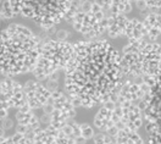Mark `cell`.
Wrapping results in <instances>:
<instances>
[{
  "label": "cell",
  "instance_id": "cell-20",
  "mask_svg": "<svg viewBox=\"0 0 161 144\" xmlns=\"http://www.w3.org/2000/svg\"><path fill=\"white\" fill-rule=\"evenodd\" d=\"M14 121L10 117V115L6 116H1V138L6 137L8 132L11 131V128H14Z\"/></svg>",
  "mask_w": 161,
  "mask_h": 144
},
{
  "label": "cell",
  "instance_id": "cell-16",
  "mask_svg": "<svg viewBox=\"0 0 161 144\" xmlns=\"http://www.w3.org/2000/svg\"><path fill=\"white\" fill-rule=\"evenodd\" d=\"M127 22H128L127 15L109 14L108 22H106V34L112 39L119 38V37H123Z\"/></svg>",
  "mask_w": 161,
  "mask_h": 144
},
{
  "label": "cell",
  "instance_id": "cell-2",
  "mask_svg": "<svg viewBox=\"0 0 161 144\" xmlns=\"http://www.w3.org/2000/svg\"><path fill=\"white\" fill-rule=\"evenodd\" d=\"M40 42L31 28L11 23L1 31V75L31 72L38 59Z\"/></svg>",
  "mask_w": 161,
  "mask_h": 144
},
{
  "label": "cell",
  "instance_id": "cell-22",
  "mask_svg": "<svg viewBox=\"0 0 161 144\" xmlns=\"http://www.w3.org/2000/svg\"><path fill=\"white\" fill-rule=\"evenodd\" d=\"M97 1H99V3L104 4V5H106V6H108V4H109V0H97Z\"/></svg>",
  "mask_w": 161,
  "mask_h": 144
},
{
  "label": "cell",
  "instance_id": "cell-7",
  "mask_svg": "<svg viewBox=\"0 0 161 144\" xmlns=\"http://www.w3.org/2000/svg\"><path fill=\"white\" fill-rule=\"evenodd\" d=\"M77 106L78 105L73 102L69 93L58 89L53 92L49 104L42 110L44 111L47 124L60 127L70 121H73L77 115Z\"/></svg>",
  "mask_w": 161,
  "mask_h": 144
},
{
  "label": "cell",
  "instance_id": "cell-21",
  "mask_svg": "<svg viewBox=\"0 0 161 144\" xmlns=\"http://www.w3.org/2000/svg\"><path fill=\"white\" fill-rule=\"evenodd\" d=\"M69 36H70V34L66 31H64V30L56 32V38H58V39H61V41H67Z\"/></svg>",
  "mask_w": 161,
  "mask_h": 144
},
{
  "label": "cell",
  "instance_id": "cell-1",
  "mask_svg": "<svg viewBox=\"0 0 161 144\" xmlns=\"http://www.w3.org/2000/svg\"><path fill=\"white\" fill-rule=\"evenodd\" d=\"M65 91L82 108L104 104L123 81L121 54L104 39L80 41L65 69Z\"/></svg>",
  "mask_w": 161,
  "mask_h": 144
},
{
  "label": "cell",
  "instance_id": "cell-19",
  "mask_svg": "<svg viewBox=\"0 0 161 144\" xmlns=\"http://www.w3.org/2000/svg\"><path fill=\"white\" fill-rule=\"evenodd\" d=\"M133 4L138 8V10L145 14L161 11V0H133Z\"/></svg>",
  "mask_w": 161,
  "mask_h": 144
},
{
  "label": "cell",
  "instance_id": "cell-13",
  "mask_svg": "<svg viewBox=\"0 0 161 144\" xmlns=\"http://www.w3.org/2000/svg\"><path fill=\"white\" fill-rule=\"evenodd\" d=\"M15 121H16V131L27 134L31 138H33V136L42 128L40 120L38 115L36 114V110L25 104H22L20 108L16 109Z\"/></svg>",
  "mask_w": 161,
  "mask_h": 144
},
{
  "label": "cell",
  "instance_id": "cell-14",
  "mask_svg": "<svg viewBox=\"0 0 161 144\" xmlns=\"http://www.w3.org/2000/svg\"><path fill=\"white\" fill-rule=\"evenodd\" d=\"M94 127L98 130V132L116 133V104L114 102L101 104L94 116Z\"/></svg>",
  "mask_w": 161,
  "mask_h": 144
},
{
  "label": "cell",
  "instance_id": "cell-18",
  "mask_svg": "<svg viewBox=\"0 0 161 144\" xmlns=\"http://www.w3.org/2000/svg\"><path fill=\"white\" fill-rule=\"evenodd\" d=\"M134 6L133 0H109L108 10L110 14L128 15Z\"/></svg>",
  "mask_w": 161,
  "mask_h": 144
},
{
  "label": "cell",
  "instance_id": "cell-10",
  "mask_svg": "<svg viewBox=\"0 0 161 144\" xmlns=\"http://www.w3.org/2000/svg\"><path fill=\"white\" fill-rule=\"evenodd\" d=\"M23 104L34 110H42L50 102L53 92L45 83L39 80H28L23 84Z\"/></svg>",
  "mask_w": 161,
  "mask_h": 144
},
{
  "label": "cell",
  "instance_id": "cell-12",
  "mask_svg": "<svg viewBox=\"0 0 161 144\" xmlns=\"http://www.w3.org/2000/svg\"><path fill=\"white\" fill-rule=\"evenodd\" d=\"M141 44L142 43L128 42L122 48L121 61H122V70L125 78H133V80L144 78L142 72Z\"/></svg>",
  "mask_w": 161,
  "mask_h": 144
},
{
  "label": "cell",
  "instance_id": "cell-15",
  "mask_svg": "<svg viewBox=\"0 0 161 144\" xmlns=\"http://www.w3.org/2000/svg\"><path fill=\"white\" fill-rule=\"evenodd\" d=\"M123 37L132 43H147L150 42L149 33L144 25V21L138 19H128V22L125 28Z\"/></svg>",
  "mask_w": 161,
  "mask_h": 144
},
{
  "label": "cell",
  "instance_id": "cell-5",
  "mask_svg": "<svg viewBox=\"0 0 161 144\" xmlns=\"http://www.w3.org/2000/svg\"><path fill=\"white\" fill-rule=\"evenodd\" d=\"M108 6L97 0H92L84 9H69L65 20L72 25L73 30L89 39H98L106 33L109 16Z\"/></svg>",
  "mask_w": 161,
  "mask_h": 144
},
{
  "label": "cell",
  "instance_id": "cell-8",
  "mask_svg": "<svg viewBox=\"0 0 161 144\" xmlns=\"http://www.w3.org/2000/svg\"><path fill=\"white\" fill-rule=\"evenodd\" d=\"M23 84L12 78V76H1V116L10 115V110L17 109L23 104Z\"/></svg>",
  "mask_w": 161,
  "mask_h": 144
},
{
  "label": "cell",
  "instance_id": "cell-6",
  "mask_svg": "<svg viewBox=\"0 0 161 144\" xmlns=\"http://www.w3.org/2000/svg\"><path fill=\"white\" fill-rule=\"evenodd\" d=\"M149 88L145 98L138 104L144 113L149 143H161V73L148 78Z\"/></svg>",
  "mask_w": 161,
  "mask_h": 144
},
{
  "label": "cell",
  "instance_id": "cell-11",
  "mask_svg": "<svg viewBox=\"0 0 161 144\" xmlns=\"http://www.w3.org/2000/svg\"><path fill=\"white\" fill-rule=\"evenodd\" d=\"M142 72L144 78H150L161 73V44L147 42L141 44Z\"/></svg>",
  "mask_w": 161,
  "mask_h": 144
},
{
  "label": "cell",
  "instance_id": "cell-9",
  "mask_svg": "<svg viewBox=\"0 0 161 144\" xmlns=\"http://www.w3.org/2000/svg\"><path fill=\"white\" fill-rule=\"evenodd\" d=\"M116 104V132L138 131L143 126L144 113L138 104L123 103Z\"/></svg>",
  "mask_w": 161,
  "mask_h": 144
},
{
  "label": "cell",
  "instance_id": "cell-3",
  "mask_svg": "<svg viewBox=\"0 0 161 144\" xmlns=\"http://www.w3.org/2000/svg\"><path fill=\"white\" fill-rule=\"evenodd\" d=\"M73 52V44L58 38L40 43L38 59L31 73L36 80L45 82L50 77L65 71Z\"/></svg>",
  "mask_w": 161,
  "mask_h": 144
},
{
  "label": "cell",
  "instance_id": "cell-17",
  "mask_svg": "<svg viewBox=\"0 0 161 144\" xmlns=\"http://www.w3.org/2000/svg\"><path fill=\"white\" fill-rule=\"evenodd\" d=\"M112 143H144L138 131H126L122 130L115 134H110Z\"/></svg>",
  "mask_w": 161,
  "mask_h": 144
},
{
  "label": "cell",
  "instance_id": "cell-4",
  "mask_svg": "<svg viewBox=\"0 0 161 144\" xmlns=\"http://www.w3.org/2000/svg\"><path fill=\"white\" fill-rule=\"evenodd\" d=\"M19 15L34 21L40 28L49 31L65 20L71 0H14Z\"/></svg>",
  "mask_w": 161,
  "mask_h": 144
}]
</instances>
